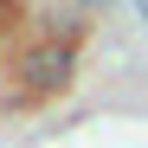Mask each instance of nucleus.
I'll return each mask as SVG.
<instances>
[{
  "label": "nucleus",
  "instance_id": "1",
  "mask_svg": "<svg viewBox=\"0 0 148 148\" xmlns=\"http://www.w3.org/2000/svg\"><path fill=\"white\" fill-rule=\"evenodd\" d=\"M71 39H45V45H26L19 52V97L13 103H26V97H58L71 84Z\"/></svg>",
  "mask_w": 148,
  "mask_h": 148
},
{
  "label": "nucleus",
  "instance_id": "2",
  "mask_svg": "<svg viewBox=\"0 0 148 148\" xmlns=\"http://www.w3.org/2000/svg\"><path fill=\"white\" fill-rule=\"evenodd\" d=\"M135 13H142V19H148V0H135Z\"/></svg>",
  "mask_w": 148,
  "mask_h": 148
},
{
  "label": "nucleus",
  "instance_id": "3",
  "mask_svg": "<svg viewBox=\"0 0 148 148\" xmlns=\"http://www.w3.org/2000/svg\"><path fill=\"white\" fill-rule=\"evenodd\" d=\"M84 7H97V0H84Z\"/></svg>",
  "mask_w": 148,
  "mask_h": 148
}]
</instances>
